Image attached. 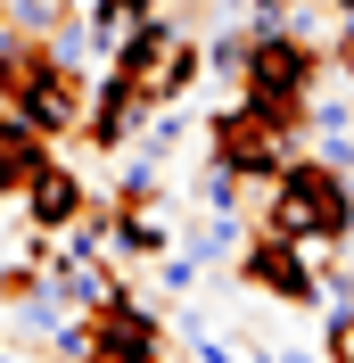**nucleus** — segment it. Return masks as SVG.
<instances>
[{"label": "nucleus", "mask_w": 354, "mask_h": 363, "mask_svg": "<svg viewBox=\"0 0 354 363\" xmlns=\"http://www.w3.org/2000/svg\"><path fill=\"white\" fill-rule=\"evenodd\" d=\"M239 248H247V215H198V223L181 231V256H190L198 272L239 264Z\"/></svg>", "instance_id": "nucleus-11"}, {"label": "nucleus", "mask_w": 354, "mask_h": 363, "mask_svg": "<svg viewBox=\"0 0 354 363\" xmlns=\"http://www.w3.org/2000/svg\"><path fill=\"white\" fill-rule=\"evenodd\" d=\"M288 140H297V124H280V116H264V108H247V99H231V108L206 116V157H222L231 174L256 182V190H264L288 157H297Z\"/></svg>", "instance_id": "nucleus-4"}, {"label": "nucleus", "mask_w": 354, "mask_h": 363, "mask_svg": "<svg viewBox=\"0 0 354 363\" xmlns=\"http://www.w3.org/2000/svg\"><path fill=\"white\" fill-rule=\"evenodd\" d=\"M165 0H83V25H91V50L99 58H115V42L132 33V25H149Z\"/></svg>", "instance_id": "nucleus-13"}, {"label": "nucleus", "mask_w": 354, "mask_h": 363, "mask_svg": "<svg viewBox=\"0 0 354 363\" xmlns=\"http://www.w3.org/2000/svg\"><path fill=\"white\" fill-rule=\"evenodd\" d=\"M206 50V67H215V83H231L239 91V67H247V25L239 33H215V42H198Z\"/></svg>", "instance_id": "nucleus-17"}, {"label": "nucleus", "mask_w": 354, "mask_h": 363, "mask_svg": "<svg viewBox=\"0 0 354 363\" xmlns=\"http://www.w3.org/2000/svg\"><path fill=\"white\" fill-rule=\"evenodd\" d=\"M83 108H91V67H67V58H50V74L25 91L8 116H25L42 140H74V133H83Z\"/></svg>", "instance_id": "nucleus-8"}, {"label": "nucleus", "mask_w": 354, "mask_h": 363, "mask_svg": "<svg viewBox=\"0 0 354 363\" xmlns=\"http://www.w3.org/2000/svg\"><path fill=\"white\" fill-rule=\"evenodd\" d=\"M181 355L190 363H280L264 339H247V330H231V322H198V314H181Z\"/></svg>", "instance_id": "nucleus-10"}, {"label": "nucleus", "mask_w": 354, "mask_h": 363, "mask_svg": "<svg viewBox=\"0 0 354 363\" xmlns=\"http://www.w3.org/2000/svg\"><path fill=\"white\" fill-rule=\"evenodd\" d=\"M321 50L305 42V33H288V25H247V67H239V99L247 108L280 116V124H297L305 133V99L321 91Z\"/></svg>", "instance_id": "nucleus-2"}, {"label": "nucleus", "mask_w": 354, "mask_h": 363, "mask_svg": "<svg viewBox=\"0 0 354 363\" xmlns=\"http://www.w3.org/2000/svg\"><path fill=\"white\" fill-rule=\"evenodd\" d=\"M42 157H50V140L33 133L25 116H8V108H0V206H8V199L25 190V174H33Z\"/></svg>", "instance_id": "nucleus-12"}, {"label": "nucleus", "mask_w": 354, "mask_h": 363, "mask_svg": "<svg viewBox=\"0 0 354 363\" xmlns=\"http://www.w3.org/2000/svg\"><path fill=\"white\" fill-rule=\"evenodd\" d=\"M280 363H321V347H288V355Z\"/></svg>", "instance_id": "nucleus-20"}, {"label": "nucleus", "mask_w": 354, "mask_h": 363, "mask_svg": "<svg viewBox=\"0 0 354 363\" xmlns=\"http://www.w3.org/2000/svg\"><path fill=\"white\" fill-rule=\"evenodd\" d=\"M0 17H8V33H25V42H50V33L74 17V0H0Z\"/></svg>", "instance_id": "nucleus-16"}, {"label": "nucleus", "mask_w": 354, "mask_h": 363, "mask_svg": "<svg viewBox=\"0 0 354 363\" xmlns=\"http://www.w3.org/2000/svg\"><path fill=\"white\" fill-rule=\"evenodd\" d=\"M264 231L297 240V248H354V174L330 157H288L264 182Z\"/></svg>", "instance_id": "nucleus-1"}, {"label": "nucleus", "mask_w": 354, "mask_h": 363, "mask_svg": "<svg viewBox=\"0 0 354 363\" xmlns=\"http://www.w3.org/2000/svg\"><path fill=\"white\" fill-rule=\"evenodd\" d=\"M17 215L42 231V240H58V231H74L91 215V190H83V174H67L58 157H42L25 174V190H17Z\"/></svg>", "instance_id": "nucleus-9"}, {"label": "nucleus", "mask_w": 354, "mask_h": 363, "mask_svg": "<svg viewBox=\"0 0 354 363\" xmlns=\"http://www.w3.org/2000/svg\"><path fill=\"white\" fill-rule=\"evenodd\" d=\"M91 322V363H181V339H173V322L156 314L149 297H108Z\"/></svg>", "instance_id": "nucleus-6"}, {"label": "nucleus", "mask_w": 354, "mask_h": 363, "mask_svg": "<svg viewBox=\"0 0 354 363\" xmlns=\"http://www.w3.org/2000/svg\"><path fill=\"white\" fill-rule=\"evenodd\" d=\"M156 174H165V157L132 140V157L115 165V206H156Z\"/></svg>", "instance_id": "nucleus-15"}, {"label": "nucleus", "mask_w": 354, "mask_h": 363, "mask_svg": "<svg viewBox=\"0 0 354 363\" xmlns=\"http://www.w3.org/2000/svg\"><path fill=\"white\" fill-rule=\"evenodd\" d=\"M231 281L256 297H272V306H288V314H313L321 306V272H313V248H297V240H280V231H247L239 264H231Z\"/></svg>", "instance_id": "nucleus-5"}, {"label": "nucleus", "mask_w": 354, "mask_h": 363, "mask_svg": "<svg viewBox=\"0 0 354 363\" xmlns=\"http://www.w3.org/2000/svg\"><path fill=\"white\" fill-rule=\"evenodd\" d=\"M108 67H115V74H132L149 108H173V99H190V83H206V74H198V67H206V50H198V33H190L181 17H165V9H156L149 25H132V33L115 42Z\"/></svg>", "instance_id": "nucleus-3"}, {"label": "nucleus", "mask_w": 354, "mask_h": 363, "mask_svg": "<svg viewBox=\"0 0 354 363\" xmlns=\"http://www.w3.org/2000/svg\"><path fill=\"white\" fill-rule=\"evenodd\" d=\"M321 363H354V297L330 306V330H321Z\"/></svg>", "instance_id": "nucleus-18"}, {"label": "nucleus", "mask_w": 354, "mask_h": 363, "mask_svg": "<svg viewBox=\"0 0 354 363\" xmlns=\"http://www.w3.org/2000/svg\"><path fill=\"white\" fill-rule=\"evenodd\" d=\"M149 99H140V83L132 74H91V108H83V133L74 140H91V149H99V157H124V149H132L140 140V124H149Z\"/></svg>", "instance_id": "nucleus-7"}, {"label": "nucleus", "mask_w": 354, "mask_h": 363, "mask_svg": "<svg viewBox=\"0 0 354 363\" xmlns=\"http://www.w3.org/2000/svg\"><path fill=\"white\" fill-rule=\"evenodd\" d=\"M247 190H256V182L231 174L222 157H206V165H198V215H247Z\"/></svg>", "instance_id": "nucleus-14"}, {"label": "nucleus", "mask_w": 354, "mask_h": 363, "mask_svg": "<svg viewBox=\"0 0 354 363\" xmlns=\"http://www.w3.org/2000/svg\"><path fill=\"white\" fill-rule=\"evenodd\" d=\"M156 289H165V297H190V289H198V264H190V256H156Z\"/></svg>", "instance_id": "nucleus-19"}]
</instances>
